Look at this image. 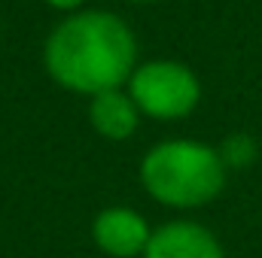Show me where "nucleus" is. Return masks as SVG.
Instances as JSON below:
<instances>
[{
    "label": "nucleus",
    "instance_id": "obj_1",
    "mask_svg": "<svg viewBox=\"0 0 262 258\" xmlns=\"http://www.w3.org/2000/svg\"><path fill=\"white\" fill-rule=\"evenodd\" d=\"M43 67L67 91L101 94L122 88L137 67L131 28L107 9H79L52 28L43 43Z\"/></svg>",
    "mask_w": 262,
    "mask_h": 258
},
{
    "label": "nucleus",
    "instance_id": "obj_2",
    "mask_svg": "<svg viewBox=\"0 0 262 258\" xmlns=\"http://www.w3.org/2000/svg\"><path fill=\"white\" fill-rule=\"evenodd\" d=\"M140 183L159 203L201 207L220 194L226 183V164L213 146L195 140H165L146 152Z\"/></svg>",
    "mask_w": 262,
    "mask_h": 258
},
{
    "label": "nucleus",
    "instance_id": "obj_3",
    "mask_svg": "<svg viewBox=\"0 0 262 258\" xmlns=\"http://www.w3.org/2000/svg\"><path fill=\"white\" fill-rule=\"evenodd\" d=\"M128 94L143 116L171 122V119L189 116L198 107L201 85L186 64L156 58L134 67L128 79Z\"/></svg>",
    "mask_w": 262,
    "mask_h": 258
},
{
    "label": "nucleus",
    "instance_id": "obj_4",
    "mask_svg": "<svg viewBox=\"0 0 262 258\" xmlns=\"http://www.w3.org/2000/svg\"><path fill=\"white\" fill-rule=\"evenodd\" d=\"M92 234H95V243L107 255H116V258L140 255V252H146V243H149V228H146L143 216L128 210V207L104 210L95 219Z\"/></svg>",
    "mask_w": 262,
    "mask_h": 258
},
{
    "label": "nucleus",
    "instance_id": "obj_5",
    "mask_svg": "<svg viewBox=\"0 0 262 258\" xmlns=\"http://www.w3.org/2000/svg\"><path fill=\"white\" fill-rule=\"evenodd\" d=\"M146 258H223L216 237L195 222H168L149 234Z\"/></svg>",
    "mask_w": 262,
    "mask_h": 258
},
{
    "label": "nucleus",
    "instance_id": "obj_6",
    "mask_svg": "<svg viewBox=\"0 0 262 258\" xmlns=\"http://www.w3.org/2000/svg\"><path fill=\"white\" fill-rule=\"evenodd\" d=\"M89 122L107 140H128L137 131L140 110L131 100L128 91L113 88V91H101L89 100Z\"/></svg>",
    "mask_w": 262,
    "mask_h": 258
},
{
    "label": "nucleus",
    "instance_id": "obj_7",
    "mask_svg": "<svg viewBox=\"0 0 262 258\" xmlns=\"http://www.w3.org/2000/svg\"><path fill=\"white\" fill-rule=\"evenodd\" d=\"M253 155H256V146L247 134H232L220 149V158H223L226 167H244V164L253 161Z\"/></svg>",
    "mask_w": 262,
    "mask_h": 258
},
{
    "label": "nucleus",
    "instance_id": "obj_8",
    "mask_svg": "<svg viewBox=\"0 0 262 258\" xmlns=\"http://www.w3.org/2000/svg\"><path fill=\"white\" fill-rule=\"evenodd\" d=\"M43 3H49L52 9H61V12H76L85 0H43Z\"/></svg>",
    "mask_w": 262,
    "mask_h": 258
},
{
    "label": "nucleus",
    "instance_id": "obj_9",
    "mask_svg": "<svg viewBox=\"0 0 262 258\" xmlns=\"http://www.w3.org/2000/svg\"><path fill=\"white\" fill-rule=\"evenodd\" d=\"M128 3H156V0H128Z\"/></svg>",
    "mask_w": 262,
    "mask_h": 258
}]
</instances>
